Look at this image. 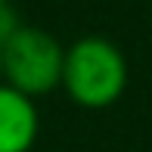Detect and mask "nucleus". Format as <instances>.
Listing matches in <instances>:
<instances>
[{
  "mask_svg": "<svg viewBox=\"0 0 152 152\" xmlns=\"http://www.w3.org/2000/svg\"><path fill=\"white\" fill-rule=\"evenodd\" d=\"M0 81H3V40H0Z\"/></svg>",
  "mask_w": 152,
  "mask_h": 152,
  "instance_id": "20e7f679",
  "label": "nucleus"
},
{
  "mask_svg": "<svg viewBox=\"0 0 152 152\" xmlns=\"http://www.w3.org/2000/svg\"><path fill=\"white\" fill-rule=\"evenodd\" d=\"M40 137L37 99L0 81V152H31Z\"/></svg>",
  "mask_w": 152,
  "mask_h": 152,
  "instance_id": "7ed1b4c3",
  "label": "nucleus"
},
{
  "mask_svg": "<svg viewBox=\"0 0 152 152\" xmlns=\"http://www.w3.org/2000/svg\"><path fill=\"white\" fill-rule=\"evenodd\" d=\"M65 47L50 31L19 22L3 37V84L22 90L31 99L62 87Z\"/></svg>",
  "mask_w": 152,
  "mask_h": 152,
  "instance_id": "f03ea898",
  "label": "nucleus"
},
{
  "mask_svg": "<svg viewBox=\"0 0 152 152\" xmlns=\"http://www.w3.org/2000/svg\"><path fill=\"white\" fill-rule=\"evenodd\" d=\"M130 68L121 47L102 34H84L65 47L62 90L78 109H109L124 96Z\"/></svg>",
  "mask_w": 152,
  "mask_h": 152,
  "instance_id": "f257e3e1",
  "label": "nucleus"
},
{
  "mask_svg": "<svg viewBox=\"0 0 152 152\" xmlns=\"http://www.w3.org/2000/svg\"><path fill=\"white\" fill-rule=\"evenodd\" d=\"M3 10H10V0H0V12Z\"/></svg>",
  "mask_w": 152,
  "mask_h": 152,
  "instance_id": "39448f33",
  "label": "nucleus"
}]
</instances>
